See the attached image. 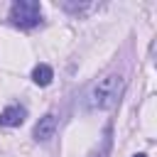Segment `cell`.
Segmentation results:
<instances>
[{
    "mask_svg": "<svg viewBox=\"0 0 157 157\" xmlns=\"http://www.w3.org/2000/svg\"><path fill=\"white\" fill-rule=\"evenodd\" d=\"M120 91H123V76L118 71H110L105 74L103 78H98L88 91H86V108L88 110H108L118 103L120 98Z\"/></svg>",
    "mask_w": 157,
    "mask_h": 157,
    "instance_id": "cell-1",
    "label": "cell"
},
{
    "mask_svg": "<svg viewBox=\"0 0 157 157\" xmlns=\"http://www.w3.org/2000/svg\"><path fill=\"white\" fill-rule=\"evenodd\" d=\"M7 20L20 29H32L42 25V5L37 0H15L10 5Z\"/></svg>",
    "mask_w": 157,
    "mask_h": 157,
    "instance_id": "cell-2",
    "label": "cell"
},
{
    "mask_svg": "<svg viewBox=\"0 0 157 157\" xmlns=\"http://www.w3.org/2000/svg\"><path fill=\"white\" fill-rule=\"evenodd\" d=\"M56 128H59V118H56L54 113H47V115H42V118L37 120V125H34V130H32V137H34L37 142H49V140L56 135Z\"/></svg>",
    "mask_w": 157,
    "mask_h": 157,
    "instance_id": "cell-3",
    "label": "cell"
},
{
    "mask_svg": "<svg viewBox=\"0 0 157 157\" xmlns=\"http://www.w3.org/2000/svg\"><path fill=\"white\" fill-rule=\"evenodd\" d=\"M25 118H27V108L20 103H12V105L0 110V125L2 128H17L25 123Z\"/></svg>",
    "mask_w": 157,
    "mask_h": 157,
    "instance_id": "cell-4",
    "label": "cell"
},
{
    "mask_svg": "<svg viewBox=\"0 0 157 157\" xmlns=\"http://www.w3.org/2000/svg\"><path fill=\"white\" fill-rule=\"evenodd\" d=\"M52 78H54V71H52L49 64H37V66L32 69V81H34L37 86H49Z\"/></svg>",
    "mask_w": 157,
    "mask_h": 157,
    "instance_id": "cell-5",
    "label": "cell"
},
{
    "mask_svg": "<svg viewBox=\"0 0 157 157\" xmlns=\"http://www.w3.org/2000/svg\"><path fill=\"white\" fill-rule=\"evenodd\" d=\"M61 7L66 10V12H74V15H83V12H91V10H96L98 5H93V2H61Z\"/></svg>",
    "mask_w": 157,
    "mask_h": 157,
    "instance_id": "cell-6",
    "label": "cell"
},
{
    "mask_svg": "<svg viewBox=\"0 0 157 157\" xmlns=\"http://www.w3.org/2000/svg\"><path fill=\"white\" fill-rule=\"evenodd\" d=\"M132 157H147V155H145V152H137V155H132Z\"/></svg>",
    "mask_w": 157,
    "mask_h": 157,
    "instance_id": "cell-7",
    "label": "cell"
}]
</instances>
